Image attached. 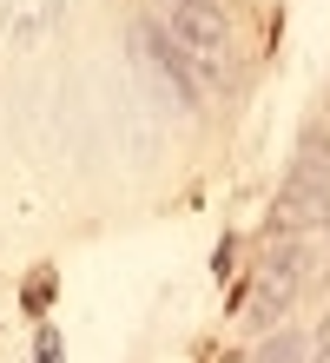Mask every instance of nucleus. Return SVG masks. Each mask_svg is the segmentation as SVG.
I'll return each mask as SVG.
<instances>
[{"instance_id": "1", "label": "nucleus", "mask_w": 330, "mask_h": 363, "mask_svg": "<svg viewBox=\"0 0 330 363\" xmlns=\"http://www.w3.org/2000/svg\"><path fill=\"white\" fill-rule=\"evenodd\" d=\"M152 27L192 60V73L205 79V86H218V79L231 73V27H225V7H218V0H165V7L152 13Z\"/></svg>"}, {"instance_id": "2", "label": "nucleus", "mask_w": 330, "mask_h": 363, "mask_svg": "<svg viewBox=\"0 0 330 363\" xmlns=\"http://www.w3.org/2000/svg\"><path fill=\"white\" fill-rule=\"evenodd\" d=\"M139 53L152 60V73H159L165 86H172V99H179V106H198V99H205V79L192 73V60H185L179 47H172V40H165L159 27H152V20L139 27Z\"/></svg>"}, {"instance_id": "3", "label": "nucleus", "mask_w": 330, "mask_h": 363, "mask_svg": "<svg viewBox=\"0 0 330 363\" xmlns=\"http://www.w3.org/2000/svg\"><path fill=\"white\" fill-rule=\"evenodd\" d=\"M251 363H304V337H271Z\"/></svg>"}]
</instances>
